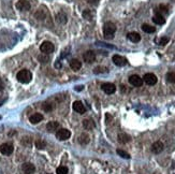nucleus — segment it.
<instances>
[{
    "label": "nucleus",
    "mask_w": 175,
    "mask_h": 174,
    "mask_svg": "<svg viewBox=\"0 0 175 174\" xmlns=\"http://www.w3.org/2000/svg\"><path fill=\"white\" fill-rule=\"evenodd\" d=\"M115 31H116V26L112 22H108L103 26V34L107 39H113Z\"/></svg>",
    "instance_id": "obj_1"
},
{
    "label": "nucleus",
    "mask_w": 175,
    "mask_h": 174,
    "mask_svg": "<svg viewBox=\"0 0 175 174\" xmlns=\"http://www.w3.org/2000/svg\"><path fill=\"white\" fill-rule=\"evenodd\" d=\"M16 79H18V82H21V83L27 84L31 81V79H32V74H31V72L29 70H27V69H23V70H21L18 73H17Z\"/></svg>",
    "instance_id": "obj_2"
},
{
    "label": "nucleus",
    "mask_w": 175,
    "mask_h": 174,
    "mask_svg": "<svg viewBox=\"0 0 175 174\" xmlns=\"http://www.w3.org/2000/svg\"><path fill=\"white\" fill-rule=\"evenodd\" d=\"M54 49H55L54 44L50 41H44L40 46V51L43 54H51L54 52Z\"/></svg>",
    "instance_id": "obj_3"
},
{
    "label": "nucleus",
    "mask_w": 175,
    "mask_h": 174,
    "mask_svg": "<svg viewBox=\"0 0 175 174\" xmlns=\"http://www.w3.org/2000/svg\"><path fill=\"white\" fill-rule=\"evenodd\" d=\"M70 136H71V132L68 129H65V128L58 129L57 132H56V136H57V139L60 141L68 140V139L70 138Z\"/></svg>",
    "instance_id": "obj_4"
},
{
    "label": "nucleus",
    "mask_w": 175,
    "mask_h": 174,
    "mask_svg": "<svg viewBox=\"0 0 175 174\" xmlns=\"http://www.w3.org/2000/svg\"><path fill=\"white\" fill-rule=\"evenodd\" d=\"M157 81H158V79L154 73H146L143 76V82H145L147 85H155Z\"/></svg>",
    "instance_id": "obj_5"
},
{
    "label": "nucleus",
    "mask_w": 175,
    "mask_h": 174,
    "mask_svg": "<svg viewBox=\"0 0 175 174\" xmlns=\"http://www.w3.org/2000/svg\"><path fill=\"white\" fill-rule=\"evenodd\" d=\"M13 150H14L13 145L10 143H3L0 146V151H1V154H3V155H6V156L11 155V154L13 153Z\"/></svg>",
    "instance_id": "obj_6"
},
{
    "label": "nucleus",
    "mask_w": 175,
    "mask_h": 174,
    "mask_svg": "<svg viewBox=\"0 0 175 174\" xmlns=\"http://www.w3.org/2000/svg\"><path fill=\"white\" fill-rule=\"evenodd\" d=\"M101 88H102V90L104 91L107 95H112V94H114L115 91H116V87L112 83H104L101 86Z\"/></svg>",
    "instance_id": "obj_7"
},
{
    "label": "nucleus",
    "mask_w": 175,
    "mask_h": 174,
    "mask_svg": "<svg viewBox=\"0 0 175 174\" xmlns=\"http://www.w3.org/2000/svg\"><path fill=\"white\" fill-rule=\"evenodd\" d=\"M83 59H84V61H85V63H87V64L93 63V61L96 60V54H95V52H92V51L85 52V53H84V55H83Z\"/></svg>",
    "instance_id": "obj_8"
},
{
    "label": "nucleus",
    "mask_w": 175,
    "mask_h": 174,
    "mask_svg": "<svg viewBox=\"0 0 175 174\" xmlns=\"http://www.w3.org/2000/svg\"><path fill=\"white\" fill-rule=\"evenodd\" d=\"M129 83L134 87H140L143 84V79H141L137 74H134V75H131L129 78Z\"/></svg>",
    "instance_id": "obj_9"
},
{
    "label": "nucleus",
    "mask_w": 175,
    "mask_h": 174,
    "mask_svg": "<svg viewBox=\"0 0 175 174\" xmlns=\"http://www.w3.org/2000/svg\"><path fill=\"white\" fill-rule=\"evenodd\" d=\"M16 9L19 11H28L30 9V3L27 0H19L16 3Z\"/></svg>",
    "instance_id": "obj_10"
},
{
    "label": "nucleus",
    "mask_w": 175,
    "mask_h": 174,
    "mask_svg": "<svg viewBox=\"0 0 175 174\" xmlns=\"http://www.w3.org/2000/svg\"><path fill=\"white\" fill-rule=\"evenodd\" d=\"M113 63L118 67H124L127 64V59L120 55H114L113 56Z\"/></svg>",
    "instance_id": "obj_11"
},
{
    "label": "nucleus",
    "mask_w": 175,
    "mask_h": 174,
    "mask_svg": "<svg viewBox=\"0 0 175 174\" xmlns=\"http://www.w3.org/2000/svg\"><path fill=\"white\" fill-rule=\"evenodd\" d=\"M72 106H73V110L80 114H84L86 112V108L84 106L83 102H81V101H74Z\"/></svg>",
    "instance_id": "obj_12"
},
{
    "label": "nucleus",
    "mask_w": 175,
    "mask_h": 174,
    "mask_svg": "<svg viewBox=\"0 0 175 174\" xmlns=\"http://www.w3.org/2000/svg\"><path fill=\"white\" fill-rule=\"evenodd\" d=\"M22 170H23V172L25 174H32L34 171H36V168H34V166L32 163L26 162L22 166Z\"/></svg>",
    "instance_id": "obj_13"
},
{
    "label": "nucleus",
    "mask_w": 175,
    "mask_h": 174,
    "mask_svg": "<svg viewBox=\"0 0 175 174\" xmlns=\"http://www.w3.org/2000/svg\"><path fill=\"white\" fill-rule=\"evenodd\" d=\"M163 151V143L160 142V141H157L152 145V151L155 154H160Z\"/></svg>",
    "instance_id": "obj_14"
},
{
    "label": "nucleus",
    "mask_w": 175,
    "mask_h": 174,
    "mask_svg": "<svg viewBox=\"0 0 175 174\" xmlns=\"http://www.w3.org/2000/svg\"><path fill=\"white\" fill-rule=\"evenodd\" d=\"M29 120H30L31 124L36 125V124H38V123H40V121L43 120V115L40 114V113H34V114H32V115L30 116Z\"/></svg>",
    "instance_id": "obj_15"
},
{
    "label": "nucleus",
    "mask_w": 175,
    "mask_h": 174,
    "mask_svg": "<svg viewBox=\"0 0 175 174\" xmlns=\"http://www.w3.org/2000/svg\"><path fill=\"white\" fill-rule=\"evenodd\" d=\"M127 38L131 42H133V43H138V42H140V40H141V36H140L138 32H129V33L127 34Z\"/></svg>",
    "instance_id": "obj_16"
},
{
    "label": "nucleus",
    "mask_w": 175,
    "mask_h": 174,
    "mask_svg": "<svg viewBox=\"0 0 175 174\" xmlns=\"http://www.w3.org/2000/svg\"><path fill=\"white\" fill-rule=\"evenodd\" d=\"M70 68L74 71H78L82 68V63L78 59H72V60H70Z\"/></svg>",
    "instance_id": "obj_17"
},
{
    "label": "nucleus",
    "mask_w": 175,
    "mask_h": 174,
    "mask_svg": "<svg viewBox=\"0 0 175 174\" xmlns=\"http://www.w3.org/2000/svg\"><path fill=\"white\" fill-rule=\"evenodd\" d=\"M152 22L157 25H163L166 23V19H164L163 15H161V14H159V13H156L154 15V17H152Z\"/></svg>",
    "instance_id": "obj_18"
},
{
    "label": "nucleus",
    "mask_w": 175,
    "mask_h": 174,
    "mask_svg": "<svg viewBox=\"0 0 175 174\" xmlns=\"http://www.w3.org/2000/svg\"><path fill=\"white\" fill-rule=\"evenodd\" d=\"M59 128V124L58 121H50V123L46 125V129H48V131H50V132H54L55 130H57V129Z\"/></svg>",
    "instance_id": "obj_19"
},
{
    "label": "nucleus",
    "mask_w": 175,
    "mask_h": 174,
    "mask_svg": "<svg viewBox=\"0 0 175 174\" xmlns=\"http://www.w3.org/2000/svg\"><path fill=\"white\" fill-rule=\"evenodd\" d=\"M130 140H131L130 136L128 135H126V133H119V135H118V141H119L120 143L126 144V143L130 142Z\"/></svg>",
    "instance_id": "obj_20"
},
{
    "label": "nucleus",
    "mask_w": 175,
    "mask_h": 174,
    "mask_svg": "<svg viewBox=\"0 0 175 174\" xmlns=\"http://www.w3.org/2000/svg\"><path fill=\"white\" fill-rule=\"evenodd\" d=\"M142 30L144 32H146V33H152V32H155V27L150 26L148 24H143L142 25Z\"/></svg>",
    "instance_id": "obj_21"
},
{
    "label": "nucleus",
    "mask_w": 175,
    "mask_h": 174,
    "mask_svg": "<svg viewBox=\"0 0 175 174\" xmlns=\"http://www.w3.org/2000/svg\"><path fill=\"white\" fill-rule=\"evenodd\" d=\"M83 126L85 129L90 130V129H92L93 127H95V124H93V121L90 120V119H85V120H83Z\"/></svg>",
    "instance_id": "obj_22"
},
{
    "label": "nucleus",
    "mask_w": 175,
    "mask_h": 174,
    "mask_svg": "<svg viewBox=\"0 0 175 174\" xmlns=\"http://www.w3.org/2000/svg\"><path fill=\"white\" fill-rule=\"evenodd\" d=\"M78 142L81 144H87L89 143V136L86 135V133H83V135H81V136L78 138Z\"/></svg>",
    "instance_id": "obj_23"
},
{
    "label": "nucleus",
    "mask_w": 175,
    "mask_h": 174,
    "mask_svg": "<svg viewBox=\"0 0 175 174\" xmlns=\"http://www.w3.org/2000/svg\"><path fill=\"white\" fill-rule=\"evenodd\" d=\"M157 13L161 14V15H162V13L168 14L169 13V8H168L167 6H164V4H160V6L158 7V12H157Z\"/></svg>",
    "instance_id": "obj_24"
},
{
    "label": "nucleus",
    "mask_w": 175,
    "mask_h": 174,
    "mask_svg": "<svg viewBox=\"0 0 175 174\" xmlns=\"http://www.w3.org/2000/svg\"><path fill=\"white\" fill-rule=\"evenodd\" d=\"M56 18H57L58 22H60L61 24H65L66 22H67V16L65 15L63 13H59L56 15Z\"/></svg>",
    "instance_id": "obj_25"
},
{
    "label": "nucleus",
    "mask_w": 175,
    "mask_h": 174,
    "mask_svg": "<svg viewBox=\"0 0 175 174\" xmlns=\"http://www.w3.org/2000/svg\"><path fill=\"white\" fill-rule=\"evenodd\" d=\"M56 173L57 174H68V168L65 166H58L57 170H56Z\"/></svg>",
    "instance_id": "obj_26"
},
{
    "label": "nucleus",
    "mask_w": 175,
    "mask_h": 174,
    "mask_svg": "<svg viewBox=\"0 0 175 174\" xmlns=\"http://www.w3.org/2000/svg\"><path fill=\"white\" fill-rule=\"evenodd\" d=\"M167 79L170 83H175V72H169L167 74Z\"/></svg>",
    "instance_id": "obj_27"
},
{
    "label": "nucleus",
    "mask_w": 175,
    "mask_h": 174,
    "mask_svg": "<svg viewBox=\"0 0 175 174\" xmlns=\"http://www.w3.org/2000/svg\"><path fill=\"white\" fill-rule=\"evenodd\" d=\"M93 72H95L96 74H98V73H107L108 68H105V67H97V68H95Z\"/></svg>",
    "instance_id": "obj_28"
},
{
    "label": "nucleus",
    "mask_w": 175,
    "mask_h": 174,
    "mask_svg": "<svg viewBox=\"0 0 175 174\" xmlns=\"http://www.w3.org/2000/svg\"><path fill=\"white\" fill-rule=\"evenodd\" d=\"M117 154L118 155L120 156V157H122V158H125V159H129L130 158V155L128 153H126L125 151H122V150H117Z\"/></svg>",
    "instance_id": "obj_29"
},
{
    "label": "nucleus",
    "mask_w": 175,
    "mask_h": 174,
    "mask_svg": "<svg viewBox=\"0 0 175 174\" xmlns=\"http://www.w3.org/2000/svg\"><path fill=\"white\" fill-rule=\"evenodd\" d=\"M36 146L39 148V150H43V148L46 146V143L44 142L43 140H38V141L36 142Z\"/></svg>",
    "instance_id": "obj_30"
},
{
    "label": "nucleus",
    "mask_w": 175,
    "mask_h": 174,
    "mask_svg": "<svg viewBox=\"0 0 175 174\" xmlns=\"http://www.w3.org/2000/svg\"><path fill=\"white\" fill-rule=\"evenodd\" d=\"M83 16L85 17L86 19H92V12L89 11V10H85V11L83 12Z\"/></svg>",
    "instance_id": "obj_31"
},
{
    "label": "nucleus",
    "mask_w": 175,
    "mask_h": 174,
    "mask_svg": "<svg viewBox=\"0 0 175 174\" xmlns=\"http://www.w3.org/2000/svg\"><path fill=\"white\" fill-rule=\"evenodd\" d=\"M39 60H40L41 63H48V54H43V55H40V56H39Z\"/></svg>",
    "instance_id": "obj_32"
},
{
    "label": "nucleus",
    "mask_w": 175,
    "mask_h": 174,
    "mask_svg": "<svg viewBox=\"0 0 175 174\" xmlns=\"http://www.w3.org/2000/svg\"><path fill=\"white\" fill-rule=\"evenodd\" d=\"M169 38H168V37H162V38H160V40H159V44L160 45H166V44L168 43V42H169Z\"/></svg>",
    "instance_id": "obj_33"
},
{
    "label": "nucleus",
    "mask_w": 175,
    "mask_h": 174,
    "mask_svg": "<svg viewBox=\"0 0 175 174\" xmlns=\"http://www.w3.org/2000/svg\"><path fill=\"white\" fill-rule=\"evenodd\" d=\"M52 109H53V106H52V104L50 103H44L43 104V110L48 112V111H52Z\"/></svg>",
    "instance_id": "obj_34"
},
{
    "label": "nucleus",
    "mask_w": 175,
    "mask_h": 174,
    "mask_svg": "<svg viewBox=\"0 0 175 174\" xmlns=\"http://www.w3.org/2000/svg\"><path fill=\"white\" fill-rule=\"evenodd\" d=\"M98 1H99V0H88V3L96 6V4H98Z\"/></svg>",
    "instance_id": "obj_35"
},
{
    "label": "nucleus",
    "mask_w": 175,
    "mask_h": 174,
    "mask_svg": "<svg viewBox=\"0 0 175 174\" xmlns=\"http://www.w3.org/2000/svg\"><path fill=\"white\" fill-rule=\"evenodd\" d=\"M3 88H4V84L2 82V79H0V90H2Z\"/></svg>",
    "instance_id": "obj_36"
}]
</instances>
